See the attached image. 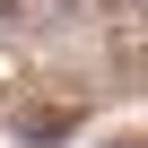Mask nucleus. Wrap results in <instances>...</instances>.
Returning a JSON list of instances; mask_svg holds the SVG:
<instances>
[{
  "instance_id": "f257e3e1",
  "label": "nucleus",
  "mask_w": 148,
  "mask_h": 148,
  "mask_svg": "<svg viewBox=\"0 0 148 148\" xmlns=\"http://www.w3.org/2000/svg\"><path fill=\"white\" fill-rule=\"evenodd\" d=\"M0 18H9V0H0Z\"/></svg>"
}]
</instances>
